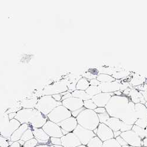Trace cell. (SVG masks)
Segmentation results:
<instances>
[{
    "instance_id": "14",
    "label": "cell",
    "mask_w": 147,
    "mask_h": 147,
    "mask_svg": "<svg viewBox=\"0 0 147 147\" xmlns=\"http://www.w3.org/2000/svg\"><path fill=\"white\" fill-rule=\"evenodd\" d=\"M33 109H21L17 112L15 119L18 121L21 124H29L30 119L34 113Z\"/></svg>"
},
{
    "instance_id": "53",
    "label": "cell",
    "mask_w": 147,
    "mask_h": 147,
    "mask_svg": "<svg viewBox=\"0 0 147 147\" xmlns=\"http://www.w3.org/2000/svg\"><path fill=\"white\" fill-rule=\"evenodd\" d=\"M144 105H145V107H146V108H147V101H146V102H145V104H144Z\"/></svg>"
},
{
    "instance_id": "37",
    "label": "cell",
    "mask_w": 147,
    "mask_h": 147,
    "mask_svg": "<svg viewBox=\"0 0 147 147\" xmlns=\"http://www.w3.org/2000/svg\"><path fill=\"white\" fill-rule=\"evenodd\" d=\"M132 126L133 125L127 124L124 123V122H123V123H122V127L121 128L120 131L121 132H126V131L131 130L132 128Z\"/></svg>"
},
{
    "instance_id": "16",
    "label": "cell",
    "mask_w": 147,
    "mask_h": 147,
    "mask_svg": "<svg viewBox=\"0 0 147 147\" xmlns=\"http://www.w3.org/2000/svg\"><path fill=\"white\" fill-rule=\"evenodd\" d=\"M58 125L60 127V128L64 129L68 132H72L78 125V122L76 118L73 117H71L63 121L59 122Z\"/></svg>"
},
{
    "instance_id": "7",
    "label": "cell",
    "mask_w": 147,
    "mask_h": 147,
    "mask_svg": "<svg viewBox=\"0 0 147 147\" xmlns=\"http://www.w3.org/2000/svg\"><path fill=\"white\" fill-rule=\"evenodd\" d=\"M42 128L48 136L51 138H61L63 136L60 127L57 124H55L50 120L47 121Z\"/></svg>"
},
{
    "instance_id": "38",
    "label": "cell",
    "mask_w": 147,
    "mask_h": 147,
    "mask_svg": "<svg viewBox=\"0 0 147 147\" xmlns=\"http://www.w3.org/2000/svg\"><path fill=\"white\" fill-rule=\"evenodd\" d=\"M9 145V144L6 138L0 135V146L1 147H8Z\"/></svg>"
},
{
    "instance_id": "17",
    "label": "cell",
    "mask_w": 147,
    "mask_h": 147,
    "mask_svg": "<svg viewBox=\"0 0 147 147\" xmlns=\"http://www.w3.org/2000/svg\"><path fill=\"white\" fill-rule=\"evenodd\" d=\"M120 84L118 81L101 83L99 87L102 92L114 93L116 91H120Z\"/></svg>"
},
{
    "instance_id": "48",
    "label": "cell",
    "mask_w": 147,
    "mask_h": 147,
    "mask_svg": "<svg viewBox=\"0 0 147 147\" xmlns=\"http://www.w3.org/2000/svg\"><path fill=\"white\" fill-rule=\"evenodd\" d=\"M20 144L18 142V141L14 142L9 147H20Z\"/></svg>"
},
{
    "instance_id": "30",
    "label": "cell",
    "mask_w": 147,
    "mask_h": 147,
    "mask_svg": "<svg viewBox=\"0 0 147 147\" xmlns=\"http://www.w3.org/2000/svg\"><path fill=\"white\" fill-rule=\"evenodd\" d=\"M34 135L32 133V129L28 128L25 132L24 133V134L22 135V136L21 137L20 140L24 141V142H27L32 138H34Z\"/></svg>"
},
{
    "instance_id": "21",
    "label": "cell",
    "mask_w": 147,
    "mask_h": 147,
    "mask_svg": "<svg viewBox=\"0 0 147 147\" xmlns=\"http://www.w3.org/2000/svg\"><path fill=\"white\" fill-rule=\"evenodd\" d=\"M128 95H129V96L131 98V100L135 104H138V103L145 104V103L146 102L144 98L143 97V96L141 94V92H138L136 90H131Z\"/></svg>"
},
{
    "instance_id": "29",
    "label": "cell",
    "mask_w": 147,
    "mask_h": 147,
    "mask_svg": "<svg viewBox=\"0 0 147 147\" xmlns=\"http://www.w3.org/2000/svg\"><path fill=\"white\" fill-rule=\"evenodd\" d=\"M131 130L134 131L135 133H136L141 140L144 139L145 137L146 133H145V129H143L136 125H133Z\"/></svg>"
},
{
    "instance_id": "43",
    "label": "cell",
    "mask_w": 147,
    "mask_h": 147,
    "mask_svg": "<svg viewBox=\"0 0 147 147\" xmlns=\"http://www.w3.org/2000/svg\"><path fill=\"white\" fill-rule=\"evenodd\" d=\"M89 82H90V85H92V86H99L100 84H101L96 78L92 79L90 80Z\"/></svg>"
},
{
    "instance_id": "15",
    "label": "cell",
    "mask_w": 147,
    "mask_h": 147,
    "mask_svg": "<svg viewBox=\"0 0 147 147\" xmlns=\"http://www.w3.org/2000/svg\"><path fill=\"white\" fill-rule=\"evenodd\" d=\"M115 95L114 93L101 92L93 96L91 100L97 107H105L111 98Z\"/></svg>"
},
{
    "instance_id": "34",
    "label": "cell",
    "mask_w": 147,
    "mask_h": 147,
    "mask_svg": "<svg viewBox=\"0 0 147 147\" xmlns=\"http://www.w3.org/2000/svg\"><path fill=\"white\" fill-rule=\"evenodd\" d=\"M98 117L100 123L102 124H105V122L110 118V116L107 112L103 114H98Z\"/></svg>"
},
{
    "instance_id": "12",
    "label": "cell",
    "mask_w": 147,
    "mask_h": 147,
    "mask_svg": "<svg viewBox=\"0 0 147 147\" xmlns=\"http://www.w3.org/2000/svg\"><path fill=\"white\" fill-rule=\"evenodd\" d=\"M61 102L62 105L71 113L84 107V101L74 96H71Z\"/></svg>"
},
{
    "instance_id": "5",
    "label": "cell",
    "mask_w": 147,
    "mask_h": 147,
    "mask_svg": "<svg viewBox=\"0 0 147 147\" xmlns=\"http://www.w3.org/2000/svg\"><path fill=\"white\" fill-rule=\"evenodd\" d=\"M68 91V85L63 81L55 82L51 85H48L44 88L42 94L44 95H53L61 94Z\"/></svg>"
},
{
    "instance_id": "36",
    "label": "cell",
    "mask_w": 147,
    "mask_h": 147,
    "mask_svg": "<svg viewBox=\"0 0 147 147\" xmlns=\"http://www.w3.org/2000/svg\"><path fill=\"white\" fill-rule=\"evenodd\" d=\"M83 77L84 78L87 79L88 81L92 80V79H94V78H96L97 76L95 75L94 74L91 72H85L84 74L83 75Z\"/></svg>"
},
{
    "instance_id": "35",
    "label": "cell",
    "mask_w": 147,
    "mask_h": 147,
    "mask_svg": "<svg viewBox=\"0 0 147 147\" xmlns=\"http://www.w3.org/2000/svg\"><path fill=\"white\" fill-rule=\"evenodd\" d=\"M38 141L34 138L24 143V147H34L38 144Z\"/></svg>"
},
{
    "instance_id": "19",
    "label": "cell",
    "mask_w": 147,
    "mask_h": 147,
    "mask_svg": "<svg viewBox=\"0 0 147 147\" xmlns=\"http://www.w3.org/2000/svg\"><path fill=\"white\" fill-rule=\"evenodd\" d=\"M29 128V124H21L20 127L17 129L14 133L12 134V136L10 137V141L11 142H16L20 140L21 137L24 133Z\"/></svg>"
},
{
    "instance_id": "4",
    "label": "cell",
    "mask_w": 147,
    "mask_h": 147,
    "mask_svg": "<svg viewBox=\"0 0 147 147\" xmlns=\"http://www.w3.org/2000/svg\"><path fill=\"white\" fill-rule=\"evenodd\" d=\"M71 117V112L63 105L57 107L47 115L49 120L57 124Z\"/></svg>"
},
{
    "instance_id": "40",
    "label": "cell",
    "mask_w": 147,
    "mask_h": 147,
    "mask_svg": "<svg viewBox=\"0 0 147 147\" xmlns=\"http://www.w3.org/2000/svg\"><path fill=\"white\" fill-rule=\"evenodd\" d=\"M51 142L52 144H53L54 145H61V138H50Z\"/></svg>"
},
{
    "instance_id": "3",
    "label": "cell",
    "mask_w": 147,
    "mask_h": 147,
    "mask_svg": "<svg viewBox=\"0 0 147 147\" xmlns=\"http://www.w3.org/2000/svg\"><path fill=\"white\" fill-rule=\"evenodd\" d=\"M62 105V102L56 101L51 95H44L36 103L35 109L47 116L57 107Z\"/></svg>"
},
{
    "instance_id": "9",
    "label": "cell",
    "mask_w": 147,
    "mask_h": 147,
    "mask_svg": "<svg viewBox=\"0 0 147 147\" xmlns=\"http://www.w3.org/2000/svg\"><path fill=\"white\" fill-rule=\"evenodd\" d=\"M120 136L125 141L128 145L136 147H142V140L136 133L132 130L122 132Z\"/></svg>"
},
{
    "instance_id": "41",
    "label": "cell",
    "mask_w": 147,
    "mask_h": 147,
    "mask_svg": "<svg viewBox=\"0 0 147 147\" xmlns=\"http://www.w3.org/2000/svg\"><path fill=\"white\" fill-rule=\"evenodd\" d=\"M115 140H116V141L118 142V143L121 146H124V145H128L127 143L125 142V141L123 138H122L121 136H119V137H117V138H115Z\"/></svg>"
},
{
    "instance_id": "44",
    "label": "cell",
    "mask_w": 147,
    "mask_h": 147,
    "mask_svg": "<svg viewBox=\"0 0 147 147\" xmlns=\"http://www.w3.org/2000/svg\"><path fill=\"white\" fill-rule=\"evenodd\" d=\"M52 96L56 101H58V102L62 101V95H61L60 94L53 95H52Z\"/></svg>"
},
{
    "instance_id": "25",
    "label": "cell",
    "mask_w": 147,
    "mask_h": 147,
    "mask_svg": "<svg viewBox=\"0 0 147 147\" xmlns=\"http://www.w3.org/2000/svg\"><path fill=\"white\" fill-rule=\"evenodd\" d=\"M90 86L89 81L84 77L80 78L76 84V90L81 91H86Z\"/></svg>"
},
{
    "instance_id": "23",
    "label": "cell",
    "mask_w": 147,
    "mask_h": 147,
    "mask_svg": "<svg viewBox=\"0 0 147 147\" xmlns=\"http://www.w3.org/2000/svg\"><path fill=\"white\" fill-rule=\"evenodd\" d=\"M38 101V98L34 97L31 99H27L23 100L21 103V105L23 108L26 109H33L35 108V105Z\"/></svg>"
},
{
    "instance_id": "31",
    "label": "cell",
    "mask_w": 147,
    "mask_h": 147,
    "mask_svg": "<svg viewBox=\"0 0 147 147\" xmlns=\"http://www.w3.org/2000/svg\"><path fill=\"white\" fill-rule=\"evenodd\" d=\"M102 147H121V146L118 143L115 138H113L103 142Z\"/></svg>"
},
{
    "instance_id": "49",
    "label": "cell",
    "mask_w": 147,
    "mask_h": 147,
    "mask_svg": "<svg viewBox=\"0 0 147 147\" xmlns=\"http://www.w3.org/2000/svg\"><path fill=\"white\" fill-rule=\"evenodd\" d=\"M114 95H117V96H122V92L121 91H116L114 92Z\"/></svg>"
},
{
    "instance_id": "32",
    "label": "cell",
    "mask_w": 147,
    "mask_h": 147,
    "mask_svg": "<svg viewBox=\"0 0 147 147\" xmlns=\"http://www.w3.org/2000/svg\"><path fill=\"white\" fill-rule=\"evenodd\" d=\"M84 107L85 109L90 110H94L95 108H97L96 105L94 104L91 99L84 101Z\"/></svg>"
},
{
    "instance_id": "24",
    "label": "cell",
    "mask_w": 147,
    "mask_h": 147,
    "mask_svg": "<svg viewBox=\"0 0 147 147\" xmlns=\"http://www.w3.org/2000/svg\"><path fill=\"white\" fill-rule=\"evenodd\" d=\"M72 96L77 98H79L83 101L91 100L92 98V97H91L88 94H87V92H85V91L76 90L72 92Z\"/></svg>"
},
{
    "instance_id": "26",
    "label": "cell",
    "mask_w": 147,
    "mask_h": 147,
    "mask_svg": "<svg viewBox=\"0 0 147 147\" xmlns=\"http://www.w3.org/2000/svg\"><path fill=\"white\" fill-rule=\"evenodd\" d=\"M96 79L100 83H105L115 81L116 80L111 76H109L106 74H100L97 76Z\"/></svg>"
},
{
    "instance_id": "8",
    "label": "cell",
    "mask_w": 147,
    "mask_h": 147,
    "mask_svg": "<svg viewBox=\"0 0 147 147\" xmlns=\"http://www.w3.org/2000/svg\"><path fill=\"white\" fill-rule=\"evenodd\" d=\"M21 124L16 119L8 121L0 131V135L5 138H9L14 132L18 129Z\"/></svg>"
},
{
    "instance_id": "46",
    "label": "cell",
    "mask_w": 147,
    "mask_h": 147,
    "mask_svg": "<svg viewBox=\"0 0 147 147\" xmlns=\"http://www.w3.org/2000/svg\"><path fill=\"white\" fill-rule=\"evenodd\" d=\"M16 114H17V113H10L8 115V119L9 120H11V119L15 118Z\"/></svg>"
},
{
    "instance_id": "39",
    "label": "cell",
    "mask_w": 147,
    "mask_h": 147,
    "mask_svg": "<svg viewBox=\"0 0 147 147\" xmlns=\"http://www.w3.org/2000/svg\"><path fill=\"white\" fill-rule=\"evenodd\" d=\"M94 111L97 114H103L107 112L106 109L105 107H97L95 108Z\"/></svg>"
},
{
    "instance_id": "28",
    "label": "cell",
    "mask_w": 147,
    "mask_h": 147,
    "mask_svg": "<svg viewBox=\"0 0 147 147\" xmlns=\"http://www.w3.org/2000/svg\"><path fill=\"white\" fill-rule=\"evenodd\" d=\"M85 92L92 98L96 95L102 92L98 86H92V85H90L85 91Z\"/></svg>"
},
{
    "instance_id": "18",
    "label": "cell",
    "mask_w": 147,
    "mask_h": 147,
    "mask_svg": "<svg viewBox=\"0 0 147 147\" xmlns=\"http://www.w3.org/2000/svg\"><path fill=\"white\" fill-rule=\"evenodd\" d=\"M32 133L34 138L38 141V143L45 144L47 143L50 139V137L45 133L42 128H32Z\"/></svg>"
},
{
    "instance_id": "10",
    "label": "cell",
    "mask_w": 147,
    "mask_h": 147,
    "mask_svg": "<svg viewBox=\"0 0 147 147\" xmlns=\"http://www.w3.org/2000/svg\"><path fill=\"white\" fill-rule=\"evenodd\" d=\"M47 116L44 115L37 109L34 108L33 115L30 119L29 124L32 128H41L47 121Z\"/></svg>"
},
{
    "instance_id": "13",
    "label": "cell",
    "mask_w": 147,
    "mask_h": 147,
    "mask_svg": "<svg viewBox=\"0 0 147 147\" xmlns=\"http://www.w3.org/2000/svg\"><path fill=\"white\" fill-rule=\"evenodd\" d=\"M61 145L63 147H77L81 144V142L73 132H69L61 138Z\"/></svg>"
},
{
    "instance_id": "50",
    "label": "cell",
    "mask_w": 147,
    "mask_h": 147,
    "mask_svg": "<svg viewBox=\"0 0 147 147\" xmlns=\"http://www.w3.org/2000/svg\"><path fill=\"white\" fill-rule=\"evenodd\" d=\"M142 142H143V145L145 147H147V138H144Z\"/></svg>"
},
{
    "instance_id": "20",
    "label": "cell",
    "mask_w": 147,
    "mask_h": 147,
    "mask_svg": "<svg viewBox=\"0 0 147 147\" xmlns=\"http://www.w3.org/2000/svg\"><path fill=\"white\" fill-rule=\"evenodd\" d=\"M122 123H123V122L118 118L114 117H110L105 122V124L107 125L109 128H111L113 132H114L120 131Z\"/></svg>"
},
{
    "instance_id": "42",
    "label": "cell",
    "mask_w": 147,
    "mask_h": 147,
    "mask_svg": "<svg viewBox=\"0 0 147 147\" xmlns=\"http://www.w3.org/2000/svg\"><path fill=\"white\" fill-rule=\"evenodd\" d=\"M85 109V108L84 107H82V108H80V109H78V110H76V111H75L72 112V113H71L72 117H74V118H77V116L83 111V110H84Z\"/></svg>"
},
{
    "instance_id": "51",
    "label": "cell",
    "mask_w": 147,
    "mask_h": 147,
    "mask_svg": "<svg viewBox=\"0 0 147 147\" xmlns=\"http://www.w3.org/2000/svg\"><path fill=\"white\" fill-rule=\"evenodd\" d=\"M121 147H136V146H130V145H126L122 146H121Z\"/></svg>"
},
{
    "instance_id": "22",
    "label": "cell",
    "mask_w": 147,
    "mask_h": 147,
    "mask_svg": "<svg viewBox=\"0 0 147 147\" xmlns=\"http://www.w3.org/2000/svg\"><path fill=\"white\" fill-rule=\"evenodd\" d=\"M135 109L138 119H147V108L144 104L140 103L136 104Z\"/></svg>"
},
{
    "instance_id": "6",
    "label": "cell",
    "mask_w": 147,
    "mask_h": 147,
    "mask_svg": "<svg viewBox=\"0 0 147 147\" xmlns=\"http://www.w3.org/2000/svg\"><path fill=\"white\" fill-rule=\"evenodd\" d=\"M72 132L77 136L81 144L84 145H87L92 138L96 136L92 131L85 129L78 124Z\"/></svg>"
},
{
    "instance_id": "52",
    "label": "cell",
    "mask_w": 147,
    "mask_h": 147,
    "mask_svg": "<svg viewBox=\"0 0 147 147\" xmlns=\"http://www.w3.org/2000/svg\"><path fill=\"white\" fill-rule=\"evenodd\" d=\"M77 147H87L86 145H81L80 146H78Z\"/></svg>"
},
{
    "instance_id": "47",
    "label": "cell",
    "mask_w": 147,
    "mask_h": 147,
    "mask_svg": "<svg viewBox=\"0 0 147 147\" xmlns=\"http://www.w3.org/2000/svg\"><path fill=\"white\" fill-rule=\"evenodd\" d=\"M121 133H122V132H121L120 131H114V138H116L117 137L120 136Z\"/></svg>"
},
{
    "instance_id": "11",
    "label": "cell",
    "mask_w": 147,
    "mask_h": 147,
    "mask_svg": "<svg viewBox=\"0 0 147 147\" xmlns=\"http://www.w3.org/2000/svg\"><path fill=\"white\" fill-rule=\"evenodd\" d=\"M96 136L98 137L102 142L109 140L114 138V132L109 128L107 125L102 123H100L97 128Z\"/></svg>"
},
{
    "instance_id": "33",
    "label": "cell",
    "mask_w": 147,
    "mask_h": 147,
    "mask_svg": "<svg viewBox=\"0 0 147 147\" xmlns=\"http://www.w3.org/2000/svg\"><path fill=\"white\" fill-rule=\"evenodd\" d=\"M134 125L145 129L147 127V119H138Z\"/></svg>"
},
{
    "instance_id": "1",
    "label": "cell",
    "mask_w": 147,
    "mask_h": 147,
    "mask_svg": "<svg viewBox=\"0 0 147 147\" xmlns=\"http://www.w3.org/2000/svg\"><path fill=\"white\" fill-rule=\"evenodd\" d=\"M105 108L110 117L118 118L127 124L133 125L138 119L135 104L126 96H113Z\"/></svg>"
},
{
    "instance_id": "27",
    "label": "cell",
    "mask_w": 147,
    "mask_h": 147,
    "mask_svg": "<svg viewBox=\"0 0 147 147\" xmlns=\"http://www.w3.org/2000/svg\"><path fill=\"white\" fill-rule=\"evenodd\" d=\"M103 142L97 136L92 138L87 145V147H102Z\"/></svg>"
},
{
    "instance_id": "2",
    "label": "cell",
    "mask_w": 147,
    "mask_h": 147,
    "mask_svg": "<svg viewBox=\"0 0 147 147\" xmlns=\"http://www.w3.org/2000/svg\"><path fill=\"white\" fill-rule=\"evenodd\" d=\"M76 119L78 125L92 131L98 128L100 123L98 114L94 110L85 109Z\"/></svg>"
},
{
    "instance_id": "45",
    "label": "cell",
    "mask_w": 147,
    "mask_h": 147,
    "mask_svg": "<svg viewBox=\"0 0 147 147\" xmlns=\"http://www.w3.org/2000/svg\"><path fill=\"white\" fill-rule=\"evenodd\" d=\"M71 96H72V93L68 91L65 92V94L62 96V101H63L64 100H66L67 98H70Z\"/></svg>"
}]
</instances>
